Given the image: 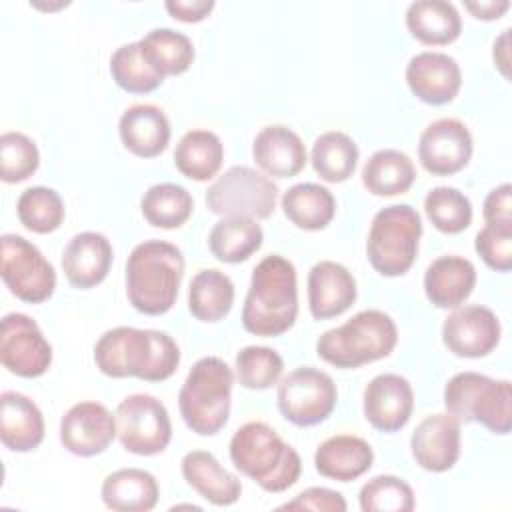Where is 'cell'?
I'll return each instance as SVG.
<instances>
[{"instance_id": "e575fe53", "label": "cell", "mask_w": 512, "mask_h": 512, "mask_svg": "<svg viewBox=\"0 0 512 512\" xmlns=\"http://www.w3.org/2000/svg\"><path fill=\"white\" fill-rule=\"evenodd\" d=\"M358 156V146L346 132L330 130L314 140L310 162L314 172L324 182L336 184L348 180L354 174Z\"/></svg>"}, {"instance_id": "52a82bcc", "label": "cell", "mask_w": 512, "mask_h": 512, "mask_svg": "<svg viewBox=\"0 0 512 512\" xmlns=\"http://www.w3.org/2000/svg\"><path fill=\"white\" fill-rule=\"evenodd\" d=\"M422 218L410 204L380 208L370 224L366 256L372 268L388 278L406 274L418 254Z\"/></svg>"}, {"instance_id": "f546056e", "label": "cell", "mask_w": 512, "mask_h": 512, "mask_svg": "<svg viewBox=\"0 0 512 512\" xmlns=\"http://www.w3.org/2000/svg\"><path fill=\"white\" fill-rule=\"evenodd\" d=\"M224 160V144L210 130H188L176 144L174 166L176 170L196 182L214 178Z\"/></svg>"}, {"instance_id": "1f68e13d", "label": "cell", "mask_w": 512, "mask_h": 512, "mask_svg": "<svg viewBox=\"0 0 512 512\" xmlns=\"http://www.w3.org/2000/svg\"><path fill=\"white\" fill-rule=\"evenodd\" d=\"M234 304V284L230 276L216 268L194 274L188 286V310L200 322H220Z\"/></svg>"}, {"instance_id": "d4e9b609", "label": "cell", "mask_w": 512, "mask_h": 512, "mask_svg": "<svg viewBox=\"0 0 512 512\" xmlns=\"http://www.w3.org/2000/svg\"><path fill=\"white\" fill-rule=\"evenodd\" d=\"M180 470L186 484L214 506H232L242 494L240 480L228 472L212 452H186L180 462Z\"/></svg>"}, {"instance_id": "4fadbf2b", "label": "cell", "mask_w": 512, "mask_h": 512, "mask_svg": "<svg viewBox=\"0 0 512 512\" xmlns=\"http://www.w3.org/2000/svg\"><path fill=\"white\" fill-rule=\"evenodd\" d=\"M474 142L468 126L458 118L430 122L418 140V160L434 176H452L472 158Z\"/></svg>"}, {"instance_id": "6da1fadb", "label": "cell", "mask_w": 512, "mask_h": 512, "mask_svg": "<svg viewBox=\"0 0 512 512\" xmlns=\"http://www.w3.org/2000/svg\"><path fill=\"white\" fill-rule=\"evenodd\" d=\"M96 368L110 378H138L162 382L180 364L176 340L152 328L116 326L106 330L94 346Z\"/></svg>"}, {"instance_id": "f6af8a7d", "label": "cell", "mask_w": 512, "mask_h": 512, "mask_svg": "<svg viewBox=\"0 0 512 512\" xmlns=\"http://www.w3.org/2000/svg\"><path fill=\"white\" fill-rule=\"evenodd\" d=\"M486 374L480 372H458L454 374L446 386H444V406L446 412L450 416H454L460 424H470V410H472V402L478 394V390L482 388V384L486 382Z\"/></svg>"}, {"instance_id": "277c9868", "label": "cell", "mask_w": 512, "mask_h": 512, "mask_svg": "<svg viewBox=\"0 0 512 512\" xmlns=\"http://www.w3.org/2000/svg\"><path fill=\"white\" fill-rule=\"evenodd\" d=\"M234 468L266 492L292 488L302 472L300 454L264 422H246L230 438Z\"/></svg>"}, {"instance_id": "7402d4cb", "label": "cell", "mask_w": 512, "mask_h": 512, "mask_svg": "<svg viewBox=\"0 0 512 512\" xmlns=\"http://www.w3.org/2000/svg\"><path fill=\"white\" fill-rule=\"evenodd\" d=\"M476 286L474 264L456 254L438 256L432 260L424 272V292L426 298L444 310H454L464 304Z\"/></svg>"}, {"instance_id": "e0dca14e", "label": "cell", "mask_w": 512, "mask_h": 512, "mask_svg": "<svg viewBox=\"0 0 512 512\" xmlns=\"http://www.w3.org/2000/svg\"><path fill=\"white\" fill-rule=\"evenodd\" d=\"M406 84L412 94L432 106L452 102L462 86V70L456 58L446 52L424 50L406 64Z\"/></svg>"}, {"instance_id": "d6986e66", "label": "cell", "mask_w": 512, "mask_h": 512, "mask_svg": "<svg viewBox=\"0 0 512 512\" xmlns=\"http://www.w3.org/2000/svg\"><path fill=\"white\" fill-rule=\"evenodd\" d=\"M306 288L308 308L316 320H328L344 314L358 294L352 272L334 260L316 262L308 272Z\"/></svg>"}, {"instance_id": "603a6c76", "label": "cell", "mask_w": 512, "mask_h": 512, "mask_svg": "<svg viewBox=\"0 0 512 512\" xmlns=\"http://www.w3.org/2000/svg\"><path fill=\"white\" fill-rule=\"evenodd\" d=\"M118 134L128 152L140 158H154L170 142V120L154 104H134L122 112Z\"/></svg>"}, {"instance_id": "f1b7e54d", "label": "cell", "mask_w": 512, "mask_h": 512, "mask_svg": "<svg viewBox=\"0 0 512 512\" xmlns=\"http://www.w3.org/2000/svg\"><path fill=\"white\" fill-rule=\"evenodd\" d=\"M284 216L302 230H324L336 214V198L332 192L314 182L290 186L282 196Z\"/></svg>"}, {"instance_id": "c3c4849f", "label": "cell", "mask_w": 512, "mask_h": 512, "mask_svg": "<svg viewBox=\"0 0 512 512\" xmlns=\"http://www.w3.org/2000/svg\"><path fill=\"white\" fill-rule=\"evenodd\" d=\"M164 8L172 18L192 24V22L204 20L212 12L214 2L212 0H166Z\"/></svg>"}, {"instance_id": "5b68a950", "label": "cell", "mask_w": 512, "mask_h": 512, "mask_svg": "<svg viewBox=\"0 0 512 512\" xmlns=\"http://www.w3.org/2000/svg\"><path fill=\"white\" fill-rule=\"evenodd\" d=\"M398 342V328L390 314L368 308L344 324L326 330L316 340L318 356L330 366L352 370L390 356Z\"/></svg>"}, {"instance_id": "f907efd6", "label": "cell", "mask_w": 512, "mask_h": 512, "mask_svg": "<svg viewBox=\"0 0 512 512\" xmlns=\"http://www.w3.org/2000/svg\"><path fill=\"white\" fill-rule=\"evenodd\" d=\"M510 28L502 30V34L496 38L494 42V50H492V58L496 68L502 72L504 78H508V66H510Z\"/></svg>"}, {"instance_id": "7dc6e473", "label": "cell", "mask_w": 512, "mask_h": 512, "mask_svg": "<svg viewBox=\"0 0 512 512\" xmlns=\"http://www.w3.org/2000/svg\"><path fill=\"white\" fill-rule=\"evenodd\" d=\"M482 216L486 224H512V186L508 182L488 192L484 198Z\"/></svg>"}, {"instance_id": "7bdbcfd3", "label": "cell", "mask_w": 512, "mask_h": 512, "mask_svg": "<svg viewBox=\"0 0 512 512\" xmlns=\"http://www.w3.org/2000/svg\"><path fill=\"white\" fill-rule=\"evenodd\" d=\"M40 164L36 142L22 132H4L0 136V178L8 184L28 180Z\"/></svg>"}, {"instance_id": "4dcf8cb0", "label": "cell", "mask_w": 512, "mask_h": 512, "mask_svg": "<svg viewBox=\"0 0 512 512\" xmlns=\"http://www.w3.org/2000/svg\"><path fill=\"white\" fill-rule=\"evenodd\" d=\"M416 168L408 154L396 148L376 150L362 168V184L374 196H396L410 190Z\"/></svg>"}, {"instance_id": "2e32d148", "label": "cell", "mask_w": 512, "mask_h": 512, "mask_svg": "<svg viewBox=\"0 0 512 512\" xmlns=\"http://www.w3.org/2000/svg\"><path fill=\"white\" fill-rule=\"evenodd\" d=\"M364 418L380 432H396L404 428L414 410V390L408 378L384 372L374 376L362 396Z\"/></svg>"}, {"instance_id": "3957f363", "label": "cell", "mask_w": 512, "mask_h": 512, "mask_svg": "<svg viewBox=\"0 0 512 512\" xmlns=\"http://www.w3.org/2000/svg\"><path fill=\"white\" fill-rule=\"evenodd\" d=\"M182 278V250L166 240H144L126 260L128 302L146 316H162L176 304Z\"/></svg>"}, {"instance_id": "ab89813d", "label": "cell", "mask_w": 512, "mask_h": 512, "mask_svg": "<svg viewBox=\"0 0 512 512\" xmlns=\"http://www.w3.org/2000/svg\"><path fill=\"white\" fill-rule=\"evenodd\" d=\"M110 74L114 82L130 94L154 92L164 78L144 60L138 42L122 44L110 56Z\"/></svg>"}, {"instance_id": "bcb514c9", "label": "cell", "mask_w": 512, "mask_h": 512, "mask_svg": "<svg viewBox=\"0 0 512 512\" xmlns=\"http://www.w3.org/2000/svg\"><path fill=\"white\" fill-rule=\"evenodd\" d=\"M348 508L344 496L324 486H312L296 494L280 510H316V512H344Z\"/></svg>"}, {"instance_id": "d590c367", "label": "cell", "mask_w": 512, "mask_h": 512, "mask_svg": "<svg viewBox=\"0 0 512 512\" xmlns=\"http://www.w3.org/2000/svg\"><path fill=\"white\" fill-rule=\"evenodd\" d=\"M140 210L148 224L172 230L188 222L194 210V200L184 186L174 182H160L144 192Z\"/></svg>"}, {"instance_id": "30bf717a", "label": "cell", "mask_w": 512, "mask_h": 512, "mask_svg": "<svg viewBox=\"0 0 512 512\" xmlns=\"http://www.w3.org/2000/svg\"><path fill=\"white\" fill-rule=\"evenodd\" d=\"M116 434L124 450L154 456L168 448L172 422L166 406L152 394H130L116 408Z\"/></svg>"}, {"instance_id": "b9f144b4", "label": "cell", "mask_w": 512, "mask_h": 512, "mask_svg": "<svg viewBox=\"0 0 512 512\" xmlns=\"http://www.w3.org/2000/svg\"><path fill=\"white\" fill-rule=\"evenodd\" d=\"M364 512H410L416 506L412 486L392 474H380L370 478L358 496Z\"/></svg>"}, {"instance_id": "ffe728a7", "label": "cell", "mask_w": 512, "mask_h": 512, "mask_svg": "<svg viewBox=\"0 0 512 512\" xmlns=\"http://www.w3.org/2000/svg\"><path fill=\"white\" fill-rule=\"evenodd\" d=\"M112 256L110 240L100 232L86 230L68 240L62 252V270L72 286L88 290L104 282L112 266Z\"/></svg>"}, {"instance_id": "ba28073f", "label": "cell", "mask_w": 512, "mask_h": 512, "mask_svg": "<svg viewBox=\"0 0 512 512\" xmlns=\"http://www.w3.org/2000/svg\"><path fill=\"white\" fill-rule=\"evenodd\" d=\"M278 200V186L250 166H230L206 190V206L222 218L266 220Z\"/></svg>"}, {"instance_id": "ac0fdd59", "label": "cell", "mask_w": 512, "mask_h": 512, "mask_svg": "<svg viewBox=\"0 0 512 512\" xmlns=\"http://www.w3.org/2000/svg\"><path fill=\"white\" fill-rule=\"evenodd\" d=\"M460 422L448 412L426 416L410 436L416 464L428 472H446L460 458Z\"/></svg>"}, {"instance_id": "836d02e7", "label": "cell", "mask_w": 512, "mask_h": 512, "mask_svg": "<svg viewBox=\"0 0 512 512\" xmlns=\"http://www.w3.org/2000/svg\"><path fill=\"white\" fill-rule=\"evenodd\" d=\"M262 240L264 232L258 220L220 218L208 234V248L220 262L238 264L260 250Z\"/></svg>"}, {"instance_id": "4316f807", "label": "cell", "mask_w": 512, "mask_h": 512, "mask_svg": "<svg viewBox=\"0 0 512 512\" xmlns=\"http://www.w3.org/2000/svg\"><path fill=\"white\" fill-rule=\"evenodd\" d=\"M100 496L110 510L148 512L158 504L160 488L148 470L120 468L104 478Z\"/></svg>"}, {"instance_id": "74e56055", "label": "cell", "mask_w": 512, "mask_h": 512, "mask_svg": "<svg viewBox=\"0 0 512 512\" xmlns=\"http://www.w3.org/2000/svg\"><path fill=\"white\" fill-rule=\"evenodd\" d=\"M424 212L444 234H458L472 224V202L452 186H436L424 196Z\"/></svg>"}, {"instance_id": "44dd1931", "label": "cell", "mask_w": 512, "mask_h": 512, "mask_svg": "<svg viewBox=\"0 0 512 512\" xmlns=\"http://www.w3.org/2000/svg\"><path fill=\"white\" fill-rule=\"evenodd\" d=\"M252 158L256 166L272 178H292L300 174L308 162L302 138L288 126H264L252 142Z\"/></svg>"}, {"instance_id": "9a60e30c", "label": "cell", "mask_w": 512, "mask_h": 512, "mask_svg": "<svg viewBox=\"0 0 512 512\" xmlns=\"http://www.w3.org/2000/svg\"><path fill=\"white\" fill-rule=\"evenodd\" d=\"M116 436V416L94 400L70 406L60 420L62 446L80 458L102 454Z\"/></svg>"}, {"instance_id": "f35d334b", "label": "cell", "mask_w": 512, "mask_h": 512, "mask_svg": "<svg viewBox=\"0 0 512 512\" xmlns=\"http://www.w3.org/2000/svg\"><path fill=\"white\" fill-rule=\"evenodd\" d=\"M472 422L482 424L494 434H508L512 428V386L508 380L486 378L478 390L472 410Z\"/></svg>"}, {"instance_id": "8d00e7d4", "label": "cell", "mask_w": 512, "mask_h": 512, "mask_svg": "<svg viewBox=\"0 0 512 512\" xmlns=\"http://www.w3.org/2000/svg\"><path fill=\"white\" fill-rule=\"evenodd\" d=\"M16 214L20 224L36 234H50L64 222V200L54 188L30 186L16 202Z\"/></svg>"}, {"instance_id": "d6a6232c", "label": "cell", "mask_w": 512, "mask_h": 512, "mask_svg": "<svg viewBox=\"0 0 512 512\" xmlns=\"http://www.w3.org/2000/svg\"><path fill=\"white\" fill-rule=\"evenodd\" d=\"M144 60L162 76L184 74L194 62L192 40L172 28H154L138 40Z\"/></svg>"}, {"instance_id": "484cf974", "label": "cell", "mask_w": 512, "mask_h": 512, "mask_svg": "<svg viewBox=\"0 0 512 512\" xmlns=\"http://www.w3.org/2000/svg\"><path fill=\"white\" fill-rule=\"evenodd\" d=\"M0 440L12 452H30L44 440V416L34 400L6 390L0 396Z\"/></svg>"}, {"instance_id": "7a4b0ae2", "label": "cell", "mask_w": 512, "mask_h": 512, "mask_svg": "<svg viewBox=\"0 0 512 512\" xmlns=\"http://www.w3.org/2000/svg\"><path fill=\"white\" fill-rule=\"evenodd\" d=\"M298 316V282L294 264L270 254L252 270L250 288L242 306V326L254 336H280Z\"/></svg>"}, {"instance_id": "60d3db41", "label": "cell", "mask_w": 512, "mask_h": 512, "mask_svg": "<svg viewBox=\"0 0 512 512\" xmlns=\"http://www.w3.org/2000/svg\"><path fill=\"white\" fill-rule=\"evenodd\" d=\"M234 368L240 386L248 390H266L278 384L284 370V360L274 348L244 346L236 354Z\"/></svg>"}, {"instance_id": "9c48e42d", "label": "cell", "mask_w": 512, "mask_h": 512, "mask_svg": "<svg viewBox=\"0 0 512 512\" xmlns=\"http://www.w3.org/2000/svg\"><path fill=\"white\" fill-rule=\"evenodd\" d=\"M280 414L294 426L308 428L324 422L336 408L338 390L330 374L314 366L288 372L276 390Z\"/></svg>"}, {"instance_id": "681fc988", "label": "cell", "mask_w": 512, "mask_h": 512, "mask_svg": "<svg viewBox=\"0 0 512 512\" xmlns=\"http://www.w3.org/2000/svg\"><path fill=\"white\" fill-rule=\"evenodd\" d=\"M464 8L478 20H498L508 8V0H480V2H464Z\"/></svg>"}, {"instance_id": "5bb4252c", "label": "cell", "mask_w": 512, "mask_h": 512, "mask_svg": "<svg viewBox=\"0 0 512 512\" xmlns=\"http://www.w3.org/2000/svg\"><path fill=\"white\" fill-rule=\"evenodd\" d=\"M500 334L498 316L482 304L458 306L442 324V342L458 358L488 356L498 346Z\"/></svg>"}, {"instance_id": "7c38bea8", "label": "cell", "mask_w": 512, "mask_h": 512, "mask_svg": "<svg viewBox=\"0 0 512 512\" xmlns=\"http://www.w3.org/2000/svg\"><path fill=\"white\" fill-rule=\"evenodd\" d=\"M0 362L20 378H38L50 368L52 346L28 314L10 312L2 318Z\"/></svg>"}, {"instance_id": "8fae6325", "label": "cell", "mask_w": 512, "mask_h": 512, "mask_svg": "<svg viewBox=\"0 0 512 512\" xmlns=\"http://www.w3.org/2000/svg\"><path fill=\"white\" fill-rule=\"evenodd\" d=\"M0 274L18 300L28 304L46 302L56 288L54 266L26 238L18 234H2Z\"/></svg>"}, {"instance_id": "8992f818", "label": "cell", "mask_w": 512, "mask_h": 512, "mask_svg": "<svg viewBox=\"0 0 512 512\" xmlns=\"http://www.w3.org/2000/svg\"><path fill=\"white\" fill-rule=\"evenodd\" d=\"M234 372L218 356L194 362L178 392V408L186 426L200 436L218 434L230 416Z\"/></svg>"}, {"instance_id": "ee69618b", "label": "cell", "mask_w": 512, "mask_h": 512, "mask_svg": "<svg viewBox=\"0 0 512 512\" xmlns=\"http://www.w3.org/2000/svg\"><path fill=\"white\" fill-rule=\"evenodd\" d=\"M474 248L488 268L508 272L512 268V224H484L474 238Z\"/></svg>"}, {"instance_id": "cb8c5ba5", "label": "cell", "mask_w": 512, "mask_h": 512, "mask_svg": "<svg viewBox=\"0 0 512 512\" xmlns=\"http://www.w3.org/2000/svg\"><path fill=\"white\" fill-rule=\"evenodd\" d=\"M372 462V446L354 434L330 436L314 452L316 472L338 482H352L364 476L372 468Z\"/></svg>"}, {"instance_id": "83f0119b", "label": "cell", "mask_w": 512, "mask_h": 512, "mask_svg": "<svg viewBox=\"0 0 512 512\" xmlns=\"http://www.w3.org/2000/svg\"><path fill=\"white\" fill-rule=\"evenodd\" d=\"M410 34L428 46L452 44L462 32L460 12L446 0H416L406 10Z\"/></svg>"}]
</instances>
